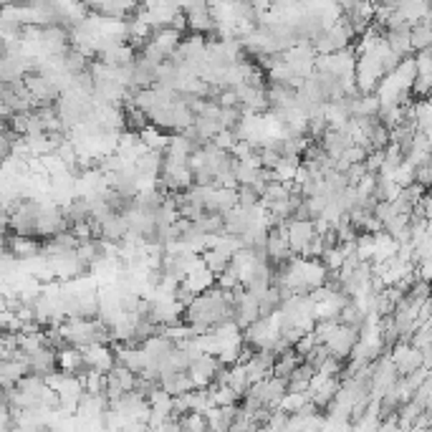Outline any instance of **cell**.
I'll return each mask as SVG.
<instances>
[{"mask_svg":"<svg viewBox=\"0 0 432 432\" xmlns=\"http://www.w3.org/2000/svg\"><path fill=\"white\" fill-rule=\"evenodd\" d=\"M220 366H223V362H220L218 354H202V357H198V359L190 364L187 372L193 377L195 387H210Z\"/></svg>","mask_w":432,"mask_h":432,"instance_id":"277c9868","label":"cell"},{"mask_svg":"<svg viewBox=\"0 0 432 432\" xmlns=\"http://www.w3.org/2000/svg\"><path fill=\"white\" fill-rule=\"evenodd\" d=\"M364 167H366V172H372V174L382 172V167H385V149H372V152L366 154Z\"/></svg>","mask_w":432,"mask_h":432,"instance_id":"cb8c5ba5","label":"cell"},{"mask_svg":"<svg viewBox=\"0 0 432 432\" xmlns=\"http://www.w3.org/2000/svg\"><path fill=\"white\" fill-rule=\"evenodd\" d=\"M84 352V359H87L89 369H99V372L109 374L117 366V352L109 349V344H89L81 346Z\"/></svg>","mask_w":432,"mask_h":432,"instance_id":"5b68a950","label":"cell"},{"mask_svg":"<svg viewBox=\"0 0 432 432\" xmlns=\"http://www.w3.org/2000/svg\"><path fill=\"white\" fill-rule=\"evenodd\" d=\"M389 142H392V137H389V126L379 121V124L372 129V137H369V152H372V149H385Z\"/></svg>","mask_w":432,"mask_h":432,"instance_id":"e0dca14e","label":"cell"},{"mask_svg":"<svg viewBox=\"0 0 432 432\" xmlns=\"http://www.w3.org/2000/svg\"><path fill=\"white\" fill-rule=\"evenodd\" d=\"M364 174H366L364 162H357V165H352V167H349V170H346V177H349V185H359Z\"/></svg>","mask_w":432,"mask_h":432,"instance_id":"484cf974","label":"cell"},{"mask_svg":"<svg viewBox=\"0 0 432 432\" xmlns=\"http://www.w3.org/2000/svg\"><path fill=\"white\" fill-rule=\"evenodd\" d=\"M304 362V357H301L299 352H296V346L293 349H288L286 354H281L278 359H276V364H273V374L276 377H291L296 369H299V364Z\"/></svg>","mask_w":432,"mask_h":432,"instance_id":"4fadbf2b","label":"cell"},{"mask_svg":"<svg viewBox=\"0 0 432 432\" xmlns=\"http://www.w3.org/2000/svg\"><path fill=\"white\" fill-rule=\"evenodd\" d=\"M195 296H198V293H195L193 288L187 286L185 281H182L180 286H177V291H174V299L180 301V304H185V306H190V304H193V301H195Z\"/></svg>","mask_w":432,"mask_h":432,"instance_id":"d4e9b609","label":"cell"},{"mask_svg":"<svg viewBox=\"0 0 432 432\" xmlns=\"http://www.w3.org/2000/svg\"><path fill=\"white\" fill-rule=\"evenodd\" d=\"M412 119L417 129L422 132H432V101L430 99H417L412 104Z\"/></svg>","mask_w":432,"mask_h":432,"instance_id":"9a60e30c","label":"cell"},{"mask_svg":"<svg viewBox=\"0 0 432 432\" xmlns=\"http://www.w3.org/2000/svg\"><path fill=\"white\" fill-rule=\"evenodd\" d=\"M321 144H324L329 157L339 160L341 154L354 144V134L349 132V126H344V129H339V126H329L324 134V140H321Z\"/></svg>","mask_w":432,"mask_h":432,"instance_id":"8992f818","label":"cell"},{"mask_svg":"<svg viewBox=\"0 0 432 432\" xmlns=\"http://www.w3.org/2000/svg\"><path fill=\"white\" fill-rule=\"evenodd\" d=\"M316 223L313 220H301V218H293L288 220V240H291V251L293 255H308V246L313 243L316 238Z\"/></svg>","mask_w":432,"mask_h":432,"instance_id":"6da1fadb","label":"cell"},{"mask_svg":"<svg viewBox=\"0 0 432 432\" xmlns=\"http://www.w3.org/2000/svg\"><path fill=\"white\" fill-rule=\"evenodd\" d=\"M417 278L432 281V255L422 260V263H417Z\"/></svg>","mask_w":432,"mask_h":432,"instance_id":"4316f807","label":"cell"},{"mask_svg":"<svg viewBox=\"0 0 432 432\" xmlns=\"http://www.w3.org/2000/svg\"><path fill=\"white\" fill-rule=\"evenodd\" d=\"M362 339V329L359 326H352V324H344L341 321L339 329L334 332V336L329 341H326V346H329V352L334 354V357H339V359H349V354H352V349L357 346V341Z\"/></svg>","mask_w":432,"mask_h":432,"instance_id":"7a4b0ae2","label":"cell"},{"mask_svg":"<svg viewBox=\"0 0 432 432\" xmlns=\"http://www.w3.org/2000/svg\"><path fill=\"white\" fill-rule=\"evenodd\" d=\"M28 366H31V372L40 374V377L54 374L56 369H61L59 349H54V346H46V349H40L38 354H28Z\"/></svg>","mask_w":432,"mask_h":432,"instance_id":"52a82bcc","label":"cell"},{"mask_svg":"<svg viewBox=\"0 0 432 432\" xmlns=\"http://www.w3.org/2000/svg\"><path fill=\"white\" fill-rule=\"evenodd\" d=\"M185 283L190 288H193L195 293H205L207 288H213L215 283H218V276H215L210 268H207L205 258L200 260V263H195L193 268H190V273H187Z\"/></svg>","mask_w":432,"mask_h":432,"instance_id":"ba28073f","label":"cell"},{"mask_svg":"<svg viewBox=\"0 0 432 432\" xmlns=\"http://www.w3.org/2000/svg\"><path fill=\"white\" fill-rule=\"evenodd\" d=\"M228 385L233 387L235 392L240 394V399H243V394L251 389V374H248V366L246 364H233L230 366V379H228Z\"/></svg>","mask_w":432,"mask_h":432,"instance_id":"2e32d148","label":"cell"},{"mask_svg":"<svg viewBox=\"0 0 432 432\" xmlns=\"http://www.w3.org/2000/svg\"><path fill=\"white\" fill-rule=\"evenodd\" d=\"M215 147H220V149H228V152H233V147L238 144V134L233 132V129H220L218 134H215L213 140Z\"/></svg>","mask_w":432,"mask_h":432,"instance_id":"44dd1931","label":"cell"},{"mask_svg":"<svg viewBox=\"0 0 432 432\" xmlns=\"http://www.w3.org/2000/svg\"><path fill=\"white\" fill-rule=\"evenodd\" d=\"M260 200H263V195L255 190L253 185H238V202L240 205H260Z\"/></svg>","mask_w":432,"mask_h":432,"instance_id":"7402d4cb","label":"cell"},{"mask_svg":"<svg viewBox=\"0 0 432 432\" xmlns=\"http://www.w3.org/2000/svg\"><path fill=\"white\" fill-rule=\"evenodd\" d=\"M415 182H419V185H425L427 190H432V157L425 162H419V165H415Z\"/></svg>","mask_w":432,"mask_h":432,"instance_id":"603a6c76","label":"cell"},{"mask_svg":"<svg viewBox=\"0 0 432 432\" xmlns=\"http://www.w3.org/2000/svg\"><path fill=\"white\" fill-rule=\"evenodd\" d=\"M410 344L417 346V349H422V352H425L427 346H432V326L430 324H419L417 329H415Z\"/></svg>","mask_w":432,"mask_h":432,"instance_id":"ac0fdd59","label":"cell"},{"mask_svg":"<svg viewBox=\"0 0 432 432\" xmlns=\"http://www.w3.org/2000/svg\"><path fill=\"white\" fill-rule=\"evenodd\" d=\"M385 38H387V43L392 46V51H397L402 59H407V56L415 54V48H412V26L385 31Z\"/></svg>","mask_w":432,"mask_h":432,"instance_id":"9c48e42d","label":"cell"},{"mask_svg":"<svg viewBox=\"0 0 432 432\" xmlns=\"http://www.w3.org/2000/svg\"><path fill=\"white\" fill-rule=\"evenodd\" d=\"M182 422V430H205V427H210V422H207V415L205 412H187L185 417L180 419Z\"/></svg>","mask_w":432,"mask_h":432,"instance_id":"d6986e66","label":"cell"},{"mask_svg":"<svg viewBox=\"0 0 432 432\" xmlns=\"http://www.w3.org/2000/svg\"><path fill=\"white\" fill-rule=\"evenodd\" d=\"M160 385L165 387L170 394H182V392H190V389H195V382L193 377H190V372H174V374H167V377L160 379Z\"/></svg>","mask_w":432,"mask_h":432,"instance_id":"7c38bea8","label":"cell"},{"mask_svg":"<svg viewBox=\"0 0 432 432\" xmlns=\"http://www.w3.org/2000/svg\"><path fill=\"white\" fill-rule=\"evenodd\" d=\"M202 258H205L207 268L215 273V276H220V273L225 271L230 263H233V255L225 251H220V248H207L205 253H202Z\"/></svg>","mask_w":432,"mask_h":432,"instance_id":"5bb4252c","label":"cell"},{"mask_svg":"<svg viewBox=\"0 0 432 432\" xmlns=\"http://www.w3.org/2000/svg\"><path fill=\"white\" fill-rule=\"evenodd\" d=\"M389 177H392V180L397 182L399 187L412 185V182H415V165H412V162H405V165H399L397 170L389 174Z\"/></svg>","mask_w":432,"mask_h":432,"instance_id":"ffe728a7","label":"cell"},{"mask_svg":"<svg viewBox=\"0 0 432 432\" xmlns=\"http://www.w3.org/2000/svg\"><path fill=\"white\" fill-rule=\"evenodd\" d=\"M140 137H142V142H144L149 149H157V152H165L167 149V144H170V137L172 134H165L162 132V126H157V124H149L144 126V129H140Z\"/></svg>","mask_w":432,"mask_h":432,"instance_id":"8fae6325","label":"cell"},{"mask_svg":"<svg viewBox=\"0 0 432 432\" xmlns=\"http://www.w3.org/2000/svg\"><path fill=\"white\" fill-rule=\"evenodd\" d=\"M251 392H255L260 399H263V405L268 407H278L281 399L286 397L288 392V379L286 377H276V374H271V377L260 379V382H255V385H251Z\"/></svg>","mask_w":432,"mask_h":432,"instance_id":"3957f363","label":"cell"},{"mask_svg":"<svg viewBox=\"0 0 432 432\" xmlns=\"http://www.w3.org/2000/svg\"><path fill=\"white\" fill-rule=\"evenodd\" d=\"M432 46V20L422 18V20H415L412 23V48L415 54H419V51H427V48Z\"/></svg>","mask_w":432,"mask_h":432,"instance_id":"30bf717a","label":"cell"}]
</instances>
